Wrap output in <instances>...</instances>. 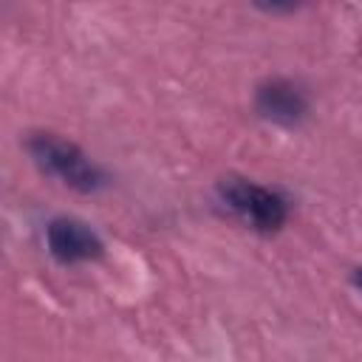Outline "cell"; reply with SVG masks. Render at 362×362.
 <instances>
[{"label": "cell", "instance_id": "2", "mask_svg": "<svg viewBox=\"0 0 362 362\" xmlns=\"http://www.w3.org/2000/svg\"><path fill=\"white\" fill-rule=\"evenodd\" d=\"M221 198L240 221H246L257 232H277L288 218V204L283 201V195L246 178H223Z\"/></svg>", "mask_w": 362, "mask_h": 362}, {"label": "cell", "instance_id": "5", "mask_svg": "<svg viewBox=\"0 0 362 362\" xmlns=\"http://www.w3.org/2000/svg\"><path fill=\"white\" fill-rule=\"evenodd\" d=\"M300 0H255V6L257 8H263V11H291L294 6H297Z\"/></svg>", "mask_w": 362, "mask_h": 362}, {"label": "cell", "instance_id": "3", "mask_svg": "<svg viewBox=\"0 0 362 362\" xmlns=\"http://www.w3.org/2000/svg\"><path fill=\"white\" fill-rule=\"evenodd\" d=\"M45 243H48L51 257L65 263V266L96 260L105 252L99 235L88 223H82L76 218H54L45 226Z\"/></svg>", "mask_w": 362, "mask_h": 362}, {"label": "cell", "instance_id": "4", "mask_svg": "<svg viewBox=\"0 0 362 362\" xmlns=\"http://www.w3.org/2000/svg\"><path fill=\"white\" fill-rule=\"evenodd\" d=\"M255 107H257V113L263 119H269L274 124H297L308 110V99L294 82L269 79V82H263L257 88Z\"/></svg>", "mask_w": 362, "mask_h": 362}, {"label": "cell", "instance_id": "6", "mask_svg": "<svg viewBox=\"0 0 362 362\" xmlns=\"http://www.w3.org/2000/svg\"><path fill=\"white\" fill-rule=\"evenodd\" d=\"M351 280H354V286H356V288L362 291V266H359V269H356V272L351 274Z\"/></svg>", "mask_w": 362, "mask_h": 362}, {"label": "cell", "instance_id": "1", "mask_svg": "<svg viewBox=\"0 0 362 362\" xmlns=\"http://www.w3.org/2000/svg\"><path fill=\"white\" fill-rule=\"evenodd\" d=\"M28 153L40 170L59 178L76 192H96L105 187V173L68 139L57 133H34L28 139Z\"/></svg>", "mask_w": 362, "mask_h": 362}]
</instances>
